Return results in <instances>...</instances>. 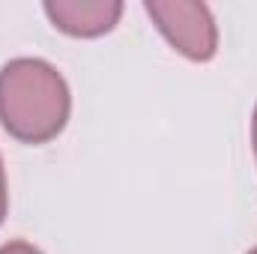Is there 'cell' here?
<instances>
[{"label": "cell", "mask_w": 257, "mask_h": 254, "mask_svg": "<svg viewBox=\"0 0 257 254\" xmlns=\"http://www.w3.org/2000/svg\"><path fill=\"white\" fill-rule=\"evenodd\" d=\"M66 78L39 57H18L0 69V123L21 144H48L69 123Z\"/></svg>", "instance_id": "obj_1"}, {"label": "cell", "mask_w": 257, "mask_h": 254, "mask_svg": "<svg viewBox=\"0 0 257 254\" xmlns=\"http://www.w3.org/2000/svg\"><path fill=\"white\" fill-rule=\"evenodd\" d=\"M147 15L174 51L194 63H206L218 51V27L206 3L194 0H147Z\"/></svg>", "instance_id": "obj_2"}, {"label": "cell", "mask_w": 257, "mask_h": 254, "mask_svg": "<svg viewBox=\"0 0 257 254\" xmlns=\"http://www.w3.org/2000/svg\"><path fill=\"white\" fill-rule=\"evenodd\" d=\"M45 15L66 36L96 39L117 27L123 15V3L120 0H48Z\"/></svg>", "instance_id": "obj_3"}, {"label": "cell", "mask_w": 257, "mask_h": 254, "mask_svg": "<svg viewBox=\"0 0 257 254\" xmlns=\"http://www.w3.org/2000/svg\"><path fill=\"white\" fill-rule=\"evenodd\" d=\"M0 254H42L36 245H30V242H24V239H15V242H6V245H0Z\"/></svg>", "instance_id": "obj_4"}, {"label": "cell", "mask_w": 257, "mask_h": 254, "mask_svg": "<svg viewBox=\"0 0 257 254\" xmlns=\"http://www.w3.org/2000/svg\"><path fill=\"white\" fill-rule=\"evenodd\" d=\"M6 206H9V191H6V174H3V162H0V224L6 218Z\"/></svg>", "instance_id": "obj_5"}, {"label": "cell", "mask_w": 257, "mask_h": 254, "mask_svg": "<svg viewBox=\"0 0 257 254\" xmlns=\"http://www.w3.org/2000/svg\"><path fill=\"white\" fill-rule=\"evenodd\" d=\"M251 144H254V156H257V108H254V117H251Z\"/></svg>", "instance_id": "obj_6"}, {"label": "cell", "mask_w": 257, "mask_h": 254, "mask_svg": "<svg viewBox=\"0 0 257 254\" xmlns=\"http://www.w3.org/2000/svg\"><path fill=\"white\" fill-rule=\"evenodd\" d=\"M248 254H257V248H251V251H248Z\"/></svg>", "instance_id": "obj_7"}]
</instances>
